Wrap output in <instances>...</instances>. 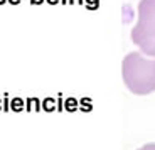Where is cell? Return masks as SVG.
<instances>
[{"instance_id": "obj_1", "label": "cell", "mask_w": 155, "mask_h": 150, "mask_svg": "<svg viewBox=\"0 0 155 150\" xmlns=\"http://www.w3.org/2000/svg\"><path fill=\"white\" fill-rule=\"evenodd\" d=\"M123 83L133 95L145 96L155 91V58L130 52L121 62Z\"/></svg>"}, {"instance_id": "obj_2", "label": "cell", "mask_w": 155, "mask_h": 150, "mask_svg": "<svg viewBox=\"0 0 155 150\" xmlns=\"http://www.w3.org/2000/svg\"><path fill=\"white\" fill-rule=\"evenodd\" d=\"M132 42L142 54L155 58V0H140L138 22L132 29Z\"/></svg>"}, {"instance_id": "obj_3", "label": "cell", "mask_w": 155, "mask_h": 150, "mask_svg": "<svg viewBox=\"0 0 155 150\" xmlns=\"http://www.w3.org/2000/svg\"><path fill=\"white\" fill-rule=\"evenodd\" d=\"M12 110H15V112L22 110V101H20V100H14V101H12Z\"/></svg>"}, {"instance_id": "obj_4", "label": "cell", "mask_w": 155, "mask_h": 150, "mask_svg": "<svg viewBox=\"0 0 155 150\" xmlns=\"http://www.w3.org/2000/svg\"><path fill=\"white\" fill-rule=\"evenodd\" d=\"M138 150H155V143H147V145H143Z\"/></svg>"}, {"instance_id": "obj_5", "label": "cell", "mask_w": 155, "mask_h": 150, "mask_svg": "<svg viewBox=\"0 0 155 150\" xmlns=\"http://www.w3.org/2000/svg\"><path fill=\"white\" fill-rule=\"evenodd\" d=\"M8 2H10V4H19L20 0H8Z\"/></svg>"}, {"instance_id": "obj_6", "label": "cell", "mask_w": 155, "mask_h": 150, "mask_svg": "<svg viewBox=\"0 0 155 150\" xmlns=\"http://www.w3.org/2000/svg\"><path fill=\"white\" fill-rule=\"evenodd\" d=\"M32 2H34V4H41V2H42V0H32Z\"/></svg>"}, {"instance_id": "obj_7", "label": "cell", "mask_w": 155, "mask_h": 150, "mask_svg": "<svg viewBox=\"0 0 155 150\" xmlns=\"http://www.w3.org/2000/svg\"><path fill=\"white\" fill-rule=\"evenodd\" d=\"M49 2H51V4H54V2H58V0H49Z\"/></svg>"}, {"instance_id": "obj_8", "label": "cell", "mask_w": 155, "mask_h": 150, "mask_svg": "<svg viewBox=\"0 0 155 150\" xmlns=\"http://www.w3.org/2000/svg\"><path fill=\"white\" fill-rule=\"evenodd\" d=\"M4 2H5V0H0V5H2V4H4Z\"/></svg>"}]
</instances>
